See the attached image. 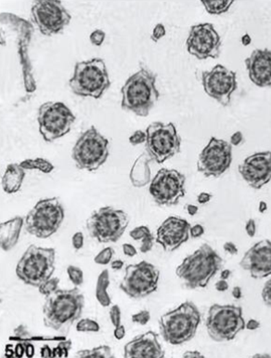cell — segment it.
I'll list each match as a JSON object with an SVG mask.
<instances>
[{
    "instance_id": "53",
    "label": "cell",
    "mask_w": 271,
    "mask_h": 358,
    "mask_svg": "<svg viewBox=\"0 0 271 358\" xmlns=\"http://www.w3.org/2000/svg\"><path fill=\"white\" fill-rule=\"evenodd\" d=\"M15 357H23V355L25 354V346L23 342H20L15 347Z\"/></svg>"
},
{
    "instance_id": "34",
    "label": "cell",
    "mask_w": 271,
    "mask_h": 358,
    "mask_svg": "<svg viewBox=\"0 0 271 358\" xmlns=\"http://www.w3.org/2000/svg\"><path fill=\"white\" fill-rule=\"evenodd\" d=\"M115 251L112 247H105L102 251H99L97 256L94 258V262L99 265H107L112 262L114 257Z\"/></svg>"
},
{
    "instance_id": "7",
    "label": "cell",
    "mask_w": 271,
    "mask_h": 358,
    "mask_svg": "<svg viewBox=\"0 0 271 358\" xmlns=\"http://www.w3.org/2000/svg\"><path fill=\"white\" fill-rule=\"evenodd\" d=\"M64 217V209L59 199H41L26 216L25 229L36 238H51L59 230Z\"/></svg>"
},
{
    "instance_id": "31",
    "label": "cell",
    "mask_w": 271,
    "mask_h": 358,
    "mask_svg": "<svg viewBox=\"0 0 271 358\" xmlns=\"http://www.w3.org/2000/svg\"><path fill=\"white\" fill-rule=\"evenodd\" d=\"M99 331L101 326L99 323L91 318H80L76 324V331L78 333H99Z\"/></svg>"
},
{
    "instance_id": "28",
    "label": "cell",
    "mask_w": 271,
    "mask_h": 358,
    "mask_svg": "<svg viewBox=\"0 0 271 358\" xmlns=\"http://www.w3.org/2000/svg\"><path fill=\"white\" fill-rule=\"evenodd\" d=\"M205 10L210 14H223L233 6V0H202Z\"/></svg>"
},
{
    "instance_id": "55",
    "label": "cell",
    "mask_w": 271,
    "mask_h": 358,
    "mask_svg": "<svg viewBox=\"0 0 271 358\" xmlns=\"http://www.w3.org/2000/svg\"><path fill=\"white\" fill-rule=\"evenodd\" d=\"M52 350L49 346H44L40 350V355L42 357H52Z\"/></svg>"
},
{
    "instance_id": "62",
    "label": "cell",
    "mask_w": 271,
    "mask_h": 358,
    "mask_svg": "<svg viewBox=\"0 0 271 358\" xmlns=\"http://www.w3.org/2000/svg\"><path fill=\"white\" fill-rule=\"evenodd\" d=\"M270 357V355H254V357Z\"/></svg>"
},
{
    "instance_id": "16",
    "label": "cell",
    "mask_w": 271,
    "mask_h": 358,
    "mask_svg": "<svg viewBox=\"0 0 271 358\" xmlns=\"http://www.w3.org/2000/svg\"><path fill=\"white\" fill-rule=\"evenodd\" d=\"M233 162V146L225 139L212 137L202 149L197 161V170L205 177H220Z\"/></svg>"
},
{
    "instance_id": "39",
    "label": "cell",
    "mask_w": 271,
    "mask_h": 358,
    "mask_svg": "<svg viewBox=\"0 0 271 358\" xmlns=\"http://www.w3.org/2000/svg\"><path fill=\"white\" fill-rule=\"evenodd\" d=\"M105 36H106V34L104 33V31L102 30H95L94 32L91 34V36H89V39H91V42L94 46H102L104 44L105 41Z\"/></svg>"
},
{
    "instance_id": "12",
    "label": "cell",
    "mask_w": 271,
    "mask_h": 358,
    "mask_svg": "<svg viewBox=\"0 0 271 358\" xmlns=\"http://www.w3.org/2000/svg\"><path fill=\"white\" fill-rule=\"evenodd\" d=\"M38 120L45 141L52 143L69 133L75 117L62 102H47L39 107Z\"/></svg>"
},
{
    "instance_id": "15",
    "label": "cell",
    "mask_w": 271,
    "mask_h": 358,
    "mask_svg": "<svg viewBox=\"0 0 271 358\" xmlns=\"http://www.w3.org/2000/svg\"><path fill=\"white\" fill-rule=\"evenodd\" d=\"M31 18L45 36L57 35L67 27L72 16L62 2L55 0L36 1L32 6Z\"/></svg>"
},
{
    "instance_id": "3",
    "label": "cell",
    "mask_w": 271,
    "mask_h": 358,
    "mask_svg": "<svg viewBox=\"0 0 271 358\" xmlns=\"http://www.w3.org/2000/svg\"><path fill=\"white\" fill-rule=\"evenodd\" d=\"M223 267V259L209 244H202L178 265L176 273L189 289L205 288Z\"/></svg>"
},
{
    "instance_id": "21",
    "label": "cell",
    "mask_w": 271,
    "mask_h": 358,
    "mask_svg": "<svg viewBox=\"0 0 271 358\" xmlns=\"http://www.w3.org/2000/svg\"><path fill=\"white\" fill-rule=\"evenodd\" d=\"M240 267L249 272L255 279H262L271 275V241H259L250 247L241 260Z\"/></svg>"
},
{
    "instance_id": "35",
    "label": "cell",
    "mask_w": 271,
    "mask_h": 358,
    "mask_svg": "<svg viewBox=\"0 0 271 358\" xmlns=\"http://www.w3.org/2000/svg\"><path fill=\"white\" fill-rule=\"evenodd\" d=\"M59 278H49V280H47L46 282L42 284V285L39 287L38 291L41 294L47 296V295L54 293V291L59 289Z\"/></svg>"
},
{
    "instance_id": "20",
    "label": "cell",
    "mask_w": 271,
    "mask_h": 358,
    "mask_svg": "<svg viewBox=\"0 0 271 358\" xmlns=\"http://www.w3.org/2000/svg\"><path fill=\"white\" fill-rule=\"evenodd\" d=\"M191 227L188 221L183 218L170 216L158 227L155 240L165 251H175L189 240Z\"/></svg>"
},
{
    "instance_id": "1",
    "label": "cell",
    "mask_w": 271,
    "mask_h": 358,
    "mask_svg": "<svg viewBox=\"0 0 271 358\" xmlns=\"http://www.w3.org/2000/svg\"><path fill=\"white\" fill-rule=\"evenodd\" d=\"M84 306L85 298L80 289H57L45 300V326L67 335L75 321L80 320Z\"/></svg>"
},
{
    "instance_id": "47",
    "label": "cell",
    "mask_w": 271,
    "mask_h": 358,
    "mask_svg": "<svg viewBox=\"0 0 271 358\" xmlns=\"http://www.w3.org/2000/svg\"><path fill=\"white\" fill-rule=\"evenodd\" d=\"M223 249H224V251L227 252V254L231 255H237L239 252L238 247H237L233 242H226L224 246H223Z\"/></svg>"
},
{
    "instance_id": "2",
    "label": "cell",
    "mask_w": 271,
    "mask_h": 358,
    "mask_svg": "<svg viewBox=\"0 0 271 358\" xmlns=\"http://www.w3.org/2000/svg\"><path fill=\"white\" fill-rule=\"evenodd\" d=\"M156 78L152 71L141 64V69L130 76L121 89L123 109L139 117H147L160 96Z\"/></svg>"
},
{
    "instance_id": "5",
    "label": "cell",
    "mask_w": 271,
    "mask_h": 358,
    "mask_svg": "<svg viewBox=\"0 0 271 358\" xmlns=\"http://www.w3.org/2000/svg\"><path fill=\"white\" fill-rule=\"evenodd\" d=\"M69 86L76 96L102 98L110 86V76L104 60L94 58L76 63Z\"/></svg>"
},
{
    "instance_id": "42",
    "label": "cell",
    "mask_w": 271,
    "mask_h": 358,
    "mask_svg": "<svg viewBox=\"0 0 271 358\" xmlns=\"http://www.w3.org/2000/svg\"><path fill=\"white\" fill-rule=\"evenodd\" d=\"M72 245L75 251H80L84 247V235L81 232H76L72 238Z\"/></svg>"
},
{
    "instance_id": "14",
    "label": "cell",
    "mask_w": 271,
    "mask_h": 358,
    "mask_svg": "<svg viewBox=\"0 0 271 358\" xmlns=\"http://www.w3.org/2000/svg\"><path fill=\"white\" fill-rule=\"evenodd\" d=\"M186 177L177 170L161 168L150 184L149 192L158 206H174L185 197Z\"/></svg>"
},
{
    "instance_id": "11",
    "label": "cell",
    "mask_w": 271,
    "mask_h": 358,
    "mask_svg": "<svg viewBox=\"0 0 271 358\" xmlns=\"http://www.w3.org/2000/svg\"><path fill=\"white\" fill-rule=\"evenodd\" d=\"M145 148L158 164L180 152L181 138L173 123L154 122L147 128Z\"/></svg>"
},
{
    "instance_id": "13",
    "label": "cell",
    "mask_w": 271,
    "mask_h": 358,
    "mask_svg": "<svg viewBox=\"0 0 271 358\" xmlns=\"http://www.w3.org/2000/svg\"><path fill=\"white\" fill-rule=\"evenodd\" d=\"M159 278L160 271L157 267L142 260L137 265L126 267L125 276L120 283V289L130 298H145L156 291Z\"/></svg>"
},
{
    "instance_id": "27",
    "label": "cell",
    "mask_w": 271,
    "mask_h": 358,
    "mask_svg": "<svg viewBox=\"0 0 271 358\" xmlns=\"http://www.w3.org/2000/svg\"><path fill=\"white\" fill-rule=\"evenodd\" d=\"M110 286V275L109 271L105 269L99 273L98 280L96 285V299L102 307H109L112 304V300L108 292V288Z\"/></svg>"
},
{
    "instance_id": "36",
    "label": "cell",
    "mask_w": 271,
    "mask_h": 358,
    "mask_svg": "<svg viewBox=\"0 0 271 358\" xmlns=\"http://www.w3.org/2000/svg\"><path fill=\"white\" fill-rule=\"evenodd\" d=\"M131 320H132L133 323L145 326L151 320V313L148 310L139 311V313H136L131 317Z\"/></svg>"
},
{
    "instance_id": "18",
    "label": "cell",
    "mask_w": 271,
    "mask_h": 358,
    "mask_svg": "<svg viewBox=\"0 0 271 358\" xmlns=\"http://www.w3.org/2000/svg\"><path fill=\"white\" fill-rule=\"evenodd\" d=\"M221 44L220 36L209 23L193 25L186 42L189 54L199 60L217 59L220 55Z\"/></svg>"
},
{
    "instance_id": "46",
    "label": "cell",
    "mask_w": 271,
    "mask_h": 358,
    "mask_svg": "<svg viewBox=\"0 0 271 358\" xmlns=\"http://www.w3.org/2000/svg\"><path fill=\"white\" fill-rule=\"evenodd\" d=\"M123 252L126 256L128 257H134L138 254V251H137L136 247L133 246V245L125 243L123 245Z\"/></svg>"
},
{
    "instance_id": "33",
    "label": "cell",
    "mask_w": 271,
    "mask_h": 358,
    "mask_svg": "<svg viewBox=\"0 0 271 358\" xmlns=\"http://www.w3.org/2000/svg\"><path fill=\"white\" fill-rule=\"evenodd\" d=\"M73 342L70 339H63L60 342L57 347L52 350V357H68L69 351L72 348Z\"/></svg>"
},
{
    "instance_id": "30",
    "label": "cell",
    "mask_w": 271,
    "mask_h": 358,
    "mask_svg": "<svg viewBox=\"0 0 271 358\" xmlns=\"http://www.w3.org/2000/svg\"><path fill=\"white\" fill-rule=\"evenodd\" d=\"M75 357H101V358H113L114 354H113L112 348L108 346H102L99 347H95L92 349L81 350L76 353Z\"/></svg>"
},
{
    "instance_id": "8",
    "label": "cell",
    "mask_w": 271,
    "mask_h": 358,
    "mask_svg": "<svg viewBox=\"0 0 271 358\" xmlns=\"http://www.w3.org/2000/svg\"><path fill=\"white\" fill-rule=\"evenodd\" d=\"M205 325L213 341H233L246 328L243 309L233 304H213L209 308Z\"/></svg>"
},
{
    "instance_id": "58",
    "label": "cell",
    "mask_w": 271,
    "mask_h": 358,
    "mask_svg": "<svg viewBox=\"0 0 271 358\" xmlns=\"http://www.w3.org/2000/svg\"><path fill=\"white\" fill-rule=\"evenodd\" d=\"M184 357H202V355L198 351H187L183 355Z\"/></svg>"
},
{
    "instance_id": "48",
    "label": "cell",
    "mask_w": 271,
    "mask_h": 358,
    "mask_svg": "<svg viewBox=\"0 0 271 358\" xmlns=\"http://www.w3.org/2000/svg\"><path fill=\"white\" fill-rule=\"evenodd\" d=\"M212 194L207 193V192H202L201 194H199L198 197H197V201H198L199 204L204 205L209 203L210 200L212 199Z\"/></svg>"
},
{
    "instance_id": "43",
    "label": "cell",
    "mask_w": 271,
    "mask_h": 358,
    "mask_svg": "<svg viewBox=\"0 0 271 358\" xmlns=\"http://www.w3.org/2000/svg\"><path fill=\"white\" fill-rule=\"evenodd\" d=\"M246 231L247 235L250 236V238H254L256 236L257 227L256 221L254 219H250L247 221L246 225Z\"/></svg>"
},
{
    "instance_id": "54",
    "label": "cell",
    "mask_w": 271,
    "mask_h": 358,
    "mask_svg": "<svg viewBox=\"0 0 271 358\" xmlns=\"http://www.w3.org/2000/svg\"><path fill=\"white\" fill-rule=\"evenodd\" d=\"M185 209L189 216H196L199 212L198 207L193 204L186 205Z\"/></svg>"
},
{
    "instance_id": "52",
    "label": "cell",
    "mask_w": 271,
    "mask_h": 358,
    "mask_svg": "<svg viewBox=\"0 0 271 358\" xmlns=\"http://www.w3.org/2000/svg\"><path fill=\"white\" fill-rule=\"evenodd\" d=\"M246 328L249 331H257L260 328L259 321L256 320H250L247 324H246Z\"/></svg>"
},
{
    "instance_id": "26",
    "label": "cell",
    "mask_w": 271,
    "mask_h": 358,
    "mask_svg": "<svg viewBox=\"0 0 271 358\" xmlns=\"http://www.w3.org/2000/svg\"><path fill=\"white\" fill-rule=\"evenodd\" d=\"M130 238L135 241H141V246L139 251L141 254H148L154 247V238L148 226H139L134 228L130 233Z\"/></svg>"
},
{
    "instance_id": "38",
    "label": "cell",
    "mask_w": 271,
    "mask_h": 358,
    "mask_svg": "<svg viewBox=\"0 0 271 358\" xmlns=\"http://www.w3.org/2000/svg\"><path fill=\"white\" fill-rule=\"evenodd\" d=\"M146 131H137L130 137V143L132 146H138V144L146 143Z\"/></svg>"
},
{
    "instance_id": "22",
    "label": "cell",
    "mask_w": 271,
    "mask_h": 358,
    "mask_svg": "<svg viewBox=\"0 0 271 358\" xmlns=\"http://www.w3.org/2000/svg\"><path fill=\"white\" fill-rule=\"evenodd\" d=\"M246 65L250 80L260 88L271 87V51L255 49L246 58Z\"/></svg>"
},
{
    "instance_id": "59",
    "label": "cell",
    "mask_w": 271,
    "mask_h": 358,
    "mask_svg": "<svg viewBox=\"0 0 271 358\" xmlns=\"http://www.w3.org/2000/svg\"><path fill=\"white\" fill-rule=\"evenodd\" d=\"M231 275V270L225 269L221 271L220 273V279H224V280H228V278H230V276Z\"/></svg>"
},
{
    "instance_id": "24",
    "label": "cell",
    "mask_w": 271,
    "mask_h": 358,
    "mask_svg": "<svg viewBox=\"0 0 271 358\" xmlns=\"http://www.w3.org/2000/svg\"><path fill=\"white\" fill-rule=\"evenodd\" d=\"M23 226H25V220L19 216L0 225V245L3 251H9L16 246Z\"/></svg>"
},
{
    "instance_id": "44",
    "label": "cell",
    "mask_w": 271,
    "mask_h": 358,
    "mask_svg": "<svg viewBox=\"0 0 271 358\" xmlns=\"http://www.w3.org/2000/svg\"><path fill=\"white\" fill-rule=\"evenodd\" d=\"M204 227L202 225H194L191 226V231H189V235H191L193 238H201L202 235L204 234Z\"/></svg>"
},
{
    "instance_id": "57",
    "label": "cell",
    "mask_w": 271,
    "mask_h": 358,
    "mask_svg": "<svg viewBox=\"0 0 271 358\" xmlns=\"http://www.w3.org/2000/svg\"><path fill=\"white\" fill-rule=\"evenodd\" d=\"M231 293H233L234 299L240 300L243 297V289H241V287H234Z\"/></svg>"
},
{
    "instance_id": "9",
    "label": "cell",
    "mask_w": 271,
    "mask_h": 358,
    "mask_svg": "<svg viewBox=\"0 0 271 358\" xmlns=\"http://www.w3.org/2000/svg\"><path fill=\"white\" fill-rule=\"evenodd\" d=\"M130 223L123 210L104 207L92 213L86 220L89 235L99 243H115L119 240Z\"/></svg>"
},
{
    "instance_id": "29",
    "label": "cell",
    "mask_w": 271,
    "mask_h": 358,
    "mask_svg": "<svg viewBox=\"0 0 271 358\" xmlns=\"http://www.w3.org/2000/svg\"><path fill=\"white\" fill-rule=\"evenodd\" d=\"M21 167L25 170H38L43 173H51L54 170V166L47 160L38 157L35 159H25L20 163Z\"/></svg>"
},
{
    "instance_id": "17",
    "label": "cell",
    "mask_w": 271,
    "mask_h": 358,
    "mask_svg": "<svg viewBox=\"0 0 271 358\" xmlns=\"http://www.w3.org/2000/svg\"><path fill=\"white\" fill-rule=\"evenodd\" d=\"M202 84L204 91L223 107L230 105L231 96L238 87L236 73L221 65L202 72Z\"/></svg>"
},
{
    "instance_id": "61",
    "label": "cell",
    "mask_w": 271,
    "mask_h": 358,
    "mask_svg": "<svg viewBox=\"0 0 271 358\" xmlns=\"http://www.w3.org/2000/svg\"><path fill=\"white\" fill-rule=\"evenodd\" d=\"M259 210L260 213H264L268 210V205L264 201H261L259 203Z\"/></svg>"
},
{
    "instance_id": "4",
    "label": "cell",
    "mask_w": 271,
    "mask_h": 358,
    "mask_svg": "<svg viewBox=\"0 0 271 358\" xmlns=\"http://www.w3.org/2000/svg\"><path fill=\"white\" fill-rule=\"evenodd\" d=\"M201 323V314L193 302H185L159 321L160 334L171 346H181L194 338Z\"/></svg>"
},
{
    "instance_id": "23",
    "label": "cell",
    "mask_w": 271,
    "mask_h": 358,
    "mask_svg": "<svg viewBox=\"0 0 271 358\" xmlns=\"http://www.w3.org/2000/svg\"><path fill=\"white\" fill-rule=\"evenodd\" d=\"M126 358H163L165 351L158 342V335L154 331L141 334L125 346Z\"/></svg>"
},
{
    "instance_id": "25",
    "label": "cell",
    "mask_w": 271,
    "mask_h": 358,
    "mask_svg": "<svg viewBox=\"0 0 271 358\" xmlns=\"http://www.w3.org/2000/svg\"><path fill=\"white\" fill-rule=\"evenodd\" d=\"M25 177V170L20 164L8 165L3 177L2 188L8 194L17 193L22 188Z\"/></svg>"
},
{
    "instance_id": "40",
    "label": "cell",
    "mask_w": 271,
    "mask_h": 358,
    "mask_svg": "<svg viewBox=\"0 0 271 358\" xmlns=\"http://www.w3.org/2000/svg\"><path fill=\"white\" fill-rule=\"evenodd\" d=\"M165 34H167V30H165V25L162 23H158L152 31V39L154 42L159 41L160 39L164 38Z\"/></svg>"
},
{
    "instance_id": "19",
    "label": "cell",
    "mask_w": 271,
    "mask_h": 358,
    "mask_svg": "<svg viewBox=\"0 0 271 358\" xmlns=\"http://www.w3.org/2000/svg\"><path fill=\"white\" fill-rule=\"evenodd\" d=\"M239 172L250 188L261 189L271 181V152L256 153L246 157L239 166Z\"/></svg>"
},
{
    "instance_id": "41",
    "label": "cell",
    "mask_w": 271,
    "mask_h": 358,
    "mask_svg": "<svg viewBox=\"0 0 271 358\" xmlns=\"http://www.w3.org/2000/svg\"><path fill=\"white\" fill-rule=\"evenodd\" d=\"M262 299L268 306L271 307V278L263 287Z\"/></svg>"
},
{
    "instance_id": "49",
    "label": "cell",
    "mask_w": 271,
    "mask_h": 358,
    "mask_svg": "<svg viewBox=\"0 0 271 358\" xmlns=\"http://www.w3.org/2000/svg\"><path fill=\"white\" fill-rule=\"evenodd\" d=\"M114 336L115 339H118V341H120V339L125 338V326H123V325H120L119 326H117V328H115Z\"/></svg>"
},
{
    "instance_id": "6",
    "label": "cell",
    "mask_w": 271,
    "mask_h": 358,
    "mask_svg": "<svg viewBox=\"0 0 271 358\" xmlns=\"http://www.w3.org/2000/svg\"><path fill=\"white\" fill-rule=\"evenodd\" d=\"M55 259L54 249L31 245L18 262L16 275L26 285L39 288L54 275Z\"/></svg>"
},
{
    "instance_id": "51",
    "label": "cell",
    "mask_w": 271,
    "mask_h": 358,
    "mask_svg": "<svg viewBox=\"0 0 271 358\" xmlns=\"http://www.w3.org/2000/svg\"><path fill=\"white\" fill-rule=\"evenodd\" d=\"M25 346V355L27 357H33L35 355V347L29 342H23Z\"/></svg>"
},
{
    "instance_id": "32",
    "label": "cell",
    "mask_w": 271,
    "mask_h": 358,
    "mask_svg": "<svg viewBox=\"0 0 271 358\" xmlns=\"http://www.w3.org/2000/svg\"><path fill=\"white\" fill-rule=\"evenodd\" d=\"M67 275L71 282L75 287H80L84 283V273L80 268L75 267V265H69L67 267Z\"/></svg>"
},
{
    "instance_id": "60",
    "label": "cell",
    "mask_w": 271,
    "mask_h": 358,
    "mask_svg": "<svg viewBox=\"0 0 271 358\" xmlns=\"http://www.w3.org/2000/svg\"><path fill=\"white\" fill-rule=\"evenodd\" d=\"M251 36H250L248 34H246V35L243 36V38H241V43H243L244 46H248V45L251 43Z\"/></svg>"
},
{
    "instance_id": "56",
    "label": "cell",
    "mask_w": 271,
    "mask_h": 358,
    "mask_svg": "<svg viewBox=\"0 0 271 358\" xmlns=\"http://www.w3.org/2000/svg\"><path fill=\"white\" fill-rule=\"evenodd\" d=\"M110 267L112 269L119 271L123 267V262L122 260H115L110 262Z\"/></svg>"
},
{
    "instance_id": "10",
    "label": "cell",
    "mask_w": 271,
    "mask_h": 358,
    "mask_svg": "<svg viewBox=\"0 0 271 358\" xmlns=\"http://www.w3.org/2000/svg\"><path fill=\"white\" fill-rule=\"evenodd\" d=\"M109 157V141L95 127L81 134L73 146L72 157L79 170L95 171Z\"/></svg>"
},
{
    "instance_id": "50",
    "label": "cell",
    "mask_w": 271,
    "mask_h": 358,
    "mask_svg": "<svg viewBox=\"0 0 271 358\" xmlns=\"http://www.w3.org/2000/svg\"><path fill=\"white\" fill-rule=\"evenodd\" d=\"M215 288L217 291H227L228 289V284L227 280H224V279H220V280H218L217 282L215 283Z\"/></svg>"
},
{
    "instance_id": "45",
    "label": "cell",
    "mask_w": 271,
    "mask_h": 358,
    "mask_svg": "<svg viewBox=\"0 0 271 358\" xmlns=\"http://www.w3.org/2000/svg\"><path fill=\"white\" fill-rule=\"evenodd\" d=\"M244 142V134L241 133V131H236L235 133H233L231 137L230 144L231 146H240L241 143Z\"/></svg>"
},
{
    "instance_id": "37",
    "label": "cell",
    "mask_w": 271,
    "mask_h": 358,
    "mask_svg": "<svg viewBox=\"0 0 271 358\" xmlns=\"http://www.w3.org/2000/svg\"><path fill=\"white\" fill-rule=\"evenodd\" d=\"M109 317L110 322H112L115 328H117V326L121 325V309L118 305H113L110 308Z\"/></svg>"
}]
</instances>
